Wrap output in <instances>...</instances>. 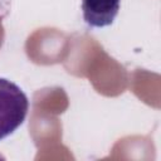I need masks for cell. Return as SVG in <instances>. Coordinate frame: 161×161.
I'll list each match as a JSON object with an SVG mask.
<instances>
[{"mask_svg": "<svg viewBox=\"0 0 161 161\" xmlns=\"http://www.w3.org/2000/svg\"><path fill=\"white\" fill-rule=\"evenodd\" d=\"M121 0H82L84 21L92 28H103L113 23L119 11Z\"/></svg>", "mask_w": 161, "mask_h": 161, "instance_id": "2", "label": "cell"}, {"mask_svg": "<svg viewBox=\"0 0 161 161\" xmlns=\"http://www.w3.org/2000/svg\"><path fill=\"white\" fill-rule=\"evenodd\" d=\"M29 101L14 82L0 78V140L14 133L25 121Z\"/></svg>", "mask_w": 161, "mask_h": 161, "instance_id": "1", "label": "cell"}]
</instances>
